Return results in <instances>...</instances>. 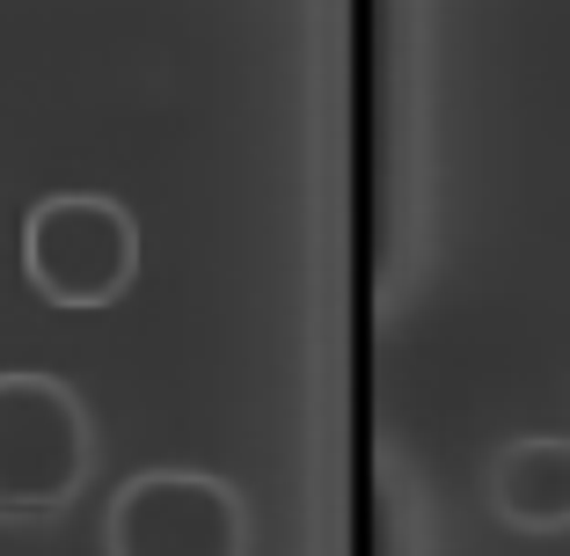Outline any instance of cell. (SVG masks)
Wrapping results in <instances>:
<instances>
[{"mask_svg": "<svg viewBox=\"0 0 570 556\" xmlns=\"http://www.w3.org/2000/svg\"><path fill=\"white\" fill-rule=\"evenodd\" d=\"M96 476V418L59 373H0V527H51Z\"/></svg>", "mask_w": 570, "mask_h": 556, "instance_id": "cell-1", "label": "cell"}, {"mask_svg": "<svg viewBox=\"0 0 570 556\" xmlns=\"http://www.w3.org/2000/svg\"><path fill=\"white\" fill-rule=\"evenodd\" d=\"M22 279L51 308H118L139 279V220L102 191H51L22 213Z\"/></svg>", "mask_w": 570, "mask_h": 556, "instance_id": "cell-2", "label": "cell"}, {"mask_svg": "<svg viewBox=\"0 0 570 556\" xmlns=\"http://www.w3.org/2000/svg\"><path fill=\"white\" fill-rule=\"evenodd\" d=\"M102 556H249V506L213 469H139L110 490Z\"/></svg>", "mask_w": 570, "mask_h": 556, "instance_id": "cell-3", "label": "cell"}, {"mask_svg": "<svg viewBox=\"0 0 570 556\" xmlns=\"http://www.w3.org/2000/svg\"><path fill=\"white\" fill-rule=\"evenodd\" d=\"M490 513L512 535H563L570 527V439L527 432L490 455Z\"/></svg>", "mask_w": 570, "mask_h": 556, "instance_id": "cell-4", "label": "cell"}]
</instances>
